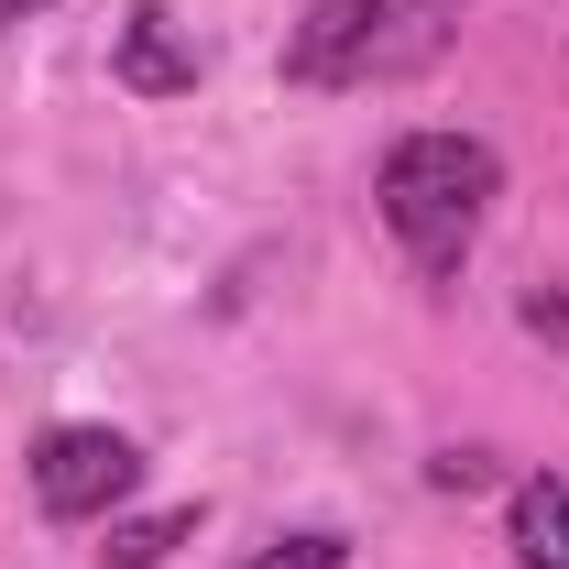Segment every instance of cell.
I'll return each mask as SVG.
<instances>
[{
    "instance_id": "1",
    "label": "cell",
    "mask_w": 569,
    "mask_h": 569,
    "mask_svg": "<svg viewBox=\"0 0 569 569\" xmlns=\"http://www.w3.org/2000/svg\"><path fill=\"white\" fill-rule=\"evenodd\" d=\"M372 198H383L395 252H406L427 284H449L460 263H471V241H482L493 198H503V153L482 132H406L395 153H383Z\"/></svg>"
},
{
    "instance_id": "2",
    "label": "cell",
    "mask_w": 569,
    "mask_h": 569,
    "mask_svg": "<svg viewBox=\"0 0 569 569\" xmlns=\"http://www.w3.org/2000/svg\"><path fill=\"white\" fill-rule=\"evenodd\" d=\"M449 44H460V0H307L284 22L274 77L307 99H340V88H395L438 67Z\"/></svg>"
},
{
    "instance_id": "3",
    "label": "cell",
    "mask_w": 569,
    "mask_h": 569,
    "mask_svg": "<svg viewBox=\"0 0 569 569\" xmlns=\"http://www.w3.org/2000/svg\"><path fill=\"white\" fill-rule=\"evenodd\" d=\"M33 503L56 515V526H110V503L142 493V438L132 427H99V417H67L33 438Z\"/></svg>"
},
{
    "instance_id": "4",
    "label": "cell",
    "mask_w": 569,
    "mask_h": 569,
    "mask_svg": "<svg viewBox=\"0 0 569 569\" xmlns=\"http://www.w3.org/2000/svg\"><path fill=\"white\" fill-rule=\"evenodd\" d=\"M110 77H121L132 99H198V44L176 33L164 0H132V11H121V33H110Z\"/></svg>"
},
{
    "instance_id": "5",
    "label": "cell",
    "mask_w": 569,
    "mask_h": 569,
    "mask_svg": "<svg viewBox=\"0 0 569 569\" xmlns=\"http://www.w3.org/2000/svg\"><path fill=\"white\" fill-rule=\"evenodd\" d=\"M503 548H515V569H569V471H515Z\"/></svg>"
},
{
    "instance_id": "6",
    "label": "cell",
    "mask_w": 569,
    "mask_h": 569,
    "mask_svg": "<svg viewBox=\"0 0 569 569\" xmlns=\"http://www.w3.org/2000/svg\"><path fill=\"white\" fill-rule=\"evenodd\" d=\"M198 526H209L198 503H164V515H121V526H110V548H99V569H164L176 548H187V537H198Z\"/></svg>"
},
{
    "instance_id": "7",
    "label": "cell",
    "mask_w": 569,
    "mask_h": 569,
    "mask_svg": "<svg viewBox=\"0 0 569 569\" xmlns=\"http://www.w3.org/2000/svg\"><path fill=\"white\" fill-rule=\"evenodd\" d=\"M252 569H351V537L340 526H296L274 548H252Z\"/></svg>"
},
{
    "instance_id": "8",
    "label": "cell",
    "mask_w": 569,
    "mask_h": 569,
    "mask_svg": "<svg viewBox=\"0 0 569 569\" xmlns=\"http://www.w3.org/2000/svg\"><path fill=\"white\" fill-rule=\"evenodd\" d=\"M515 329H526V340H548V351H569V274L526 284V296H515Z\"/></svg>"
},
{
    "instance_id": "9",
    "label": "cell",
    "mask_w": 569,
    "mask_h": 569,
    "mask_svg": "<svg viewBox=\"0 0 569 569\" xmlns=\"http://www.w3.org/2000/svg\"><path fill=\"white\" fill-rule=\"evenodd\" d=\"M427 482H438V493H482V482H493V460H482V449H438V460H427Z\"/></svg>"
},
{
    "instance_id": "10",
    "label": "cell",
    "mask_w": 569,
    "mask_h": 569,
    "mask_svg": "<svg viewBox=\"0 0 569 569\" xmlns=\"http://www.w3.org/2000/svg\"><path fill=\"white\" fill-rule=\"evenodd\" d=\"M33 11H56V0H0V33H22Z\"/></svg>"
}]
</instances>
